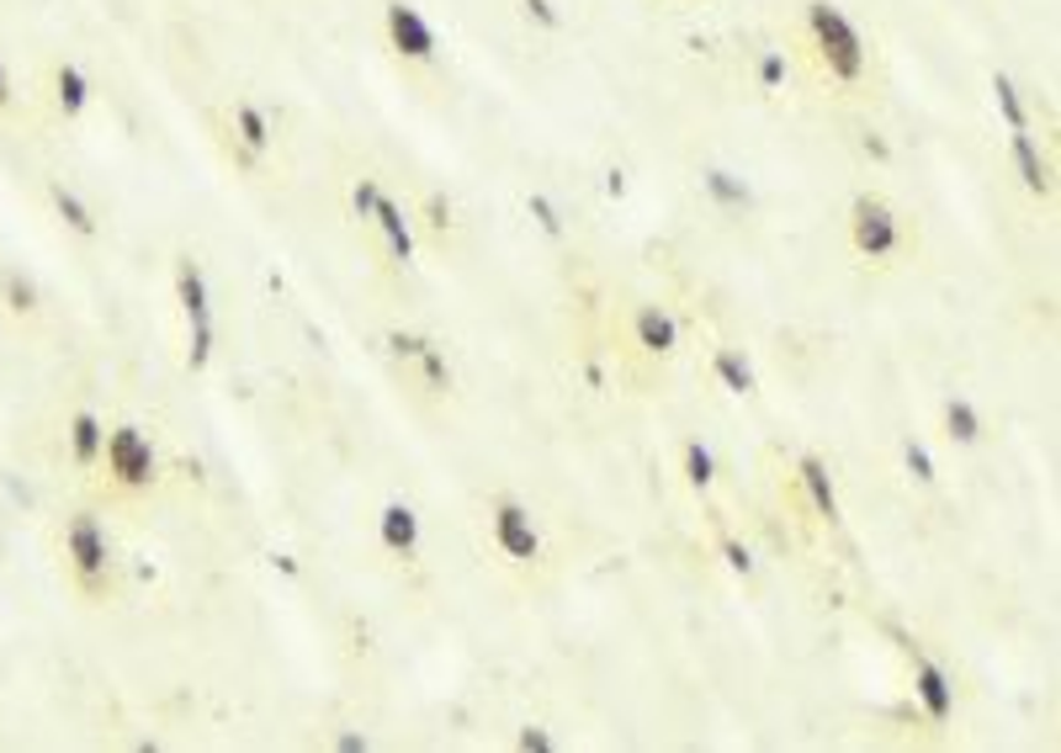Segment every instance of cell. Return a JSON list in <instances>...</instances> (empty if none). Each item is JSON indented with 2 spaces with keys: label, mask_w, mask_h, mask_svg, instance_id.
<instances>
[{
  "label": "cell",
  "mask_w": 1061,
  "mask_h": 753,
  "mask_svg": "<svg viewBox=\"0 0 1061 753\" xmlns=\"http://www.w3.org/2000/svg\"><path fill=\"white\" fill-rule=\"evenodd\" d=\"M0 298L11 313H37V281L22 272H0Z\"/></svg>",
  "instance_id": "cell-22"
},
{
  "label": "cell",
  "mask_w": 1061,
  "mask_h": 753,
  "mask_svg": "<svg viewBox=\"0 0 1061 753\" xmlns=\"http://www.w3.org/2000/svg\"><path fill=\"white\" fill-rule=\"evenodd\" d=\"M377 202H383V186L372 181V176H362V181H356V191H351V208H356V218H362V223H372Z\"/></svg>",
  "instance_id": "cell-26"
},
{
  "label": "cell",
  "mask_w": 1061,
  "mask_h": 753,
  "mask_svg": "<svg viewBox=\"0 0 1061 753\" xmlns=\"http://www.w3.org/2000/svg\"><path fill=\"white\" fill-rule=\"evenodd\" d=\"M176 302H181V319H186V366L208 372L212 351H218V313H212L208 272L191 255L176 261Z\"/></svg>",
  "instance_id": "cell-2"
},
{
  "label": "cell",
  "mask_w": 1061,
  "mask_h": 753,
  "mask_svg": "<svg viewBox=\"0 0 1061 753\" xmlns=\"http://www.w3.org/2000/svg\"><path fill=\"white\" fill-rule=\"evenodd\" d=\"M903 467H908V478L918 483V488H929V483L940 478V462H935V452H929L918 435H908V441H903Z\"/></svg>",
  "instance_id": "cell-23"
},
{
  "label": "cell",
  "mask_w": 1061,
  "mask_h": 753,
  "mask_svg": "<svg viewBox=\"0 0 1061 753\" xmlns=\"http://www.w3.org/2000/svg\"><path fill=\"white\" fill-rule=\"evenodd\" d=\"M796 478H802V488H807V499H813V510L828 520V525H839L844 520V510H839V488H833V473H828V462L822 456H802L796 462Z\"/></svg>",
  "instance_id": "cell-13"
},
{
  "label": "cell",
  "mask_w": 1061,
  "mask_h": 753,
  "mask_svg": "<svg viewBox=\"0 0 1061 753\" xmlns=\"http://www.w3.org/2000/svg\"><path fill=\"white\" fill-rule=\"evenodd\" d=\"M993 101L1003 107V118H1008V128H1014V133H1025V128H1030V118H1025V101H1019V91H1014V80H1008V75H998V80H993Z\"/></svg>",
  "instance_id": "cell-24"
},
{
  "label": "cell",
  "mask_w": 1061,
  "mask_h": 753,
  "mask_svg": "<svg viewBox=\"0 0 1061 753\" xmlns=\"http://www.w3.org/2000/svg\"><path fill=\"white\" fill-rule=\"evenodd\" d=\"M48 197H54V208H59V218H64V223H69V229H75V234H80V240H96V229H101V223H96L91 202H86V197H80L75 186L54 181V186H48Z\"/></svg>",
  "instance_id": "cell-19"
},
{
  "label": "cell",
  "mask_w": 1061,
  "mask_h": 753,
  "mask_svg": "<svg viewBox=\"0 0 1061 753\" xmlns=\"http://www.w3.org/2000/svg\"><path fill=\"white\" fill-rule=\"evenodd\" d=\"M722 557H728L732 573H743V578H754V552L738 542V536H722Z\"/></svg>",
  "instance_id": "cell-28"
},
{
  "label": "cell",
  "mask_w": 1061,
  "mask_h": 753,
  "mask_svg": "<svg viewBox=\"0 0 1061 753\" xmlns=\"http://www.w3.org/2000/svg\"><path fill=\"white\" fill-rule=\"evenodd\" d=\"M64 435H69V462L86 473L101 462V446H107V420L96 414V409H75L69 424H64Z\"/></svg>",
  "instance_id": "cell-12"
},
{
  "label": "cell",
  "mask_w": 1061,
  "mask_h": 753,
  "mask_svg": "<svg viewBox=\"0 0 1061 753\" xmlns=\"http://www.w3.org/2000/svg\"><path fill=\"white\" fill-rule=\"evenodd\" d=\"M334 749H340V753H366V749H372V738H366V732H340V738H334Z\"/></svg>",
  "instance_id": "cell-34"
},
{
  "label": "cell",
  "mask_w": 1061,
  "mask_h": 753,
  "mask_svg": "<svg viewBox=\"0 0 1061 753\" xmlns=\"http://www.w3.org/2000/svg\"><path fill=\"white\" fill-rule=\"evenodd\" d=\"M711 377H717V383H722V388H728L732 398H749V392L759 388L754 362H749L743 351H732V345H722V351L711 356Z\"/></svg>",
  "instance_id": "cell-17"
},
{
  "label": "cell",
  "mask_w": 1061,
  "mask_h": 753,
  "mask_svg": "<svg viewBox=\"0 0 1061 753\" xmlns=\"http://www.w3.org/2000/svg\"><path fill=\"white\" fill-rule=\"evenodd\" d=\"M526 22H537V27H546V32H557V27H563V11H557L552 0H526Z\"/></svg>",
  "instance_id": "cell-29"
},
{
  "label": "cell",
  "mask_w": 1061,
  "mask_h": 753,
  "mask_svg": "<svg viewBox=\"0 0 1061 753\" xmlns=\"http://www.w3.org/2000/svg\"><path fill=\"white\" fill-rule=\"evenodd\" d=\"M54 107H59L64 118H80V112L91 107V75H86L80 64L64 59L59 69H54Z\"/></svg>",
  "instance_id": "cell-16"
},
{
  "label": "cell",
  "mask_w": 1061,
  "mask_h": 753,
  "mask_svg": "<svg viewBox=\"0 0 1061 753\" xmlns=\"http://www.w3.org/2000/svg\"><path fill=\"white\" fill-rule=\"evenodd\" d=\"M706 191H711L722 208H749V186L732 181L728 170H706Z\"/></svg>",
  "instance_id": "cell-25"
},
{
  "label": "cell",
  "mask_w": 1061,
  "mask_h": 753,
  "mask_svg": "<svg viewBox=\"0 0 1061 753\" xmlns=\"http://www.w3.org/2000/svg\"><path fill=\"white\" fill-rule=\"evenodd\" d=\"M531 218H537V223H542V229H546V234H552V240H557V234H563V218H557V208H552V202H546V197H531Z\"/></svg>",
  "instance_id": "cell-32"
},
{
  "label": "cell",
  "mask_w": 1061,
  "mask_h": 753,
  "mask_svg": "<svg viewBox=\"0 0 1061 753\" xmlns=\"http://www.w3.org/2000/svg\"><path fill=\"white\" fill-rule=\"evenodd\" d=\"M685 483L700 488V494L717 483V452H711L706 441H685Z\"/></svg>",
  "instance_id": "cell-21"
},
{
  "label": "cell",
  "mask_w": 1061,
  "mask_h": 753,
  "mask_svg": "<svg viewBox=\"0 0 1061 753\" xmlns=\"http://www.w3.org/2000/svg\"><path fill=\"white\" fill-rule=\"evenodd\" d=\"M101 462H107V478L118 483L122 494H150L159 483V452H154V441L139 424H112L107 446H101Z\"/></svg>",
  "instance_id": "cell-4"
},
{
  "label": "cell",
  "mask_w": 1061,
  "mask_h": 753,
  "mask_svg": "<svg viewBox=\"0 0 1061 753\" xmlns=\"http://www.w3.org/2000/svg\"><path fill=\"white\" fill-rule=\"evenodd\" d=\"M849 244L865 261H892L903 250V218H897V208L886 197H876V191H860L849 202Z\"/></svg>",
  "instance_id": "cell-5"
},
{
  "label": "cell",
  "mask_w": 1061,
  "mask_h": 753,
  "mask_svg": "<svg viewBox=\"0 0 1061 753\" xmlns=\"http://www.w3.org/2000/svg\"><path fill=\"white\" fill-rule=\"evenodd\" d=\"M424 212H430V229H441V234H446V229H452V202H446V197H441V191H435V197H430V202H424Z\"/></svg>",
  "instance_id": "cell-33"
},
{
  "label": "cell",
  "mask_w": 1061,
  "mask_h": 753,
  "mask_svg": "<svg viewBox=\"0 0 1061 753\" xmlns=\"http://www.w3.org/2000/svg\"><path fill=\"white\" fill-rule=\"evenodd\" d=\"M516 749H526V753H552V749H557V738H552L546 727H520V732H516Z\"/></svg>",
  "instance_id": "cell-30"
},
{
  "label": "cell",
  "mask_w": 1061,
  "mask_h": 753,
  "mask_svg": "<svg viewBox=\"0 0 1061 753\" xmlns=\"http://www.w3.org/2000/svg\"><path fill=\"white\" fill-rule=\"evenodd\" d=\"M632 345L642 356H674L679 351V319L664 302H642L632 313Z\"/></svg>",
  "instance_id": "cell-9"
},
{
  "label": "cell",
  "mask_w": 1061,
  "mask_h": 753,
  "mask_svg": "<svg viewBox=\"0 0 1061 753\" xmlns=\"http://www.w3.org/2000/svg\"><path fill=\"white\" fill-rule=\"evenodd\" d=\"M383 27H388V43H394L398 59L435 64V27H430V16H424L415 0H388Z\"/></svg>",
  "instance_id": "cell-8"
},
{
  "label": "cell",
  "mask_w": 1061,
  "mask_h": 753,
  "mask_svg": "<svg viewBox=\"0 0 1061 753\" xmlns=\"http://www.w3.org/2000/svg\"><path fill=\"white\" fill-rule=\"evenodd\" d=\"M377 542H383L388 557H415L420 552V514H415V505H404V499L383 505L377 510Z\"/></svg>",
  "instance_id": "cell-10"
},
{
  "label": "cell",
  "mask_w": 1061,
  "mask_h": 753,
  "mask_svg": "<svg viewBox=\"0 0 1061 753\" xmlns=\"http://www.w3.org/2000/svg\"><path fill=\"white\" fill-rule=\"evenodd\" d=\"M11 96H16V86H11V69H5V59H0V112L11 107Z\"/></svg>",
  "instance_id": "cell-35"
},
{
  "label": "cell",
  "mask_w": 1061,
  "mask_h": 753,
  "mask_svg": "<svg viewBox=\"0 0 1061 753\" xmlns=\"http://www.w3.org/2000/svg\"><path fill=\"white\" fill-rule=\"evenodd\" d=\"M372 229L388 240V255H394V261H404V266L415 261V229H409V212L398 208L388 191H383V202H377V212H372Z\"/></svg>",
  "instance_id": "cell-14"
},
{
  "label": "cell",
  "mask_w": 1061,
  "mask_h": 753,
  "mask_svg": "<svg viewBox=\"0 0 1061 753\" xmlns=\"http://www.w3.org/2000/svg\"><path fill=\"white\" fill-rule=\"evenodd\" d=\"M1014 170H1019V181L1030 186L1035 197H1051V191H1057V181H1051V159L1040 154V144H1035L1030 128H1025V133H1014Z\"/></svg>",
  "instance_id": "cell-15"
},
{
  "label": "cell",
  "mask_w": 1061,
  "mask_h": 753,
  "mask_svg": "<svg viewBox=\"0 0 1061 753\" xmlns=\"http://www.w3.org/2000/svg\"><path fill=\"white\" fill-rule=\"evenodd\" d=\"M944 435L955 441V446H976L982 435H987V420H982V409L971 403V398H944Z\"/></svg>",
  "instance_id": "cell-18"
},
{
  "label": "cell",
  "mask_w": 1061,
  "mask_h": 753,
  "mask_svg": "<svg viewBox=\"0 0 1061 753\" xmlns=\"http://www.w3.org/2000/svg\"><path fill=\"white\" fill-rule=\"evenodd\" d=\"M112 536H107V525L96 520V514H75L69 525H64V568L69 578L86 589V595H101L107 589V578H112Z\"/></svg>",
  "instance_id": "cell-3"
},
{
  "label": "cell",
  "mask_w": 1061,
  "mask_h": 753,
  "mask_svg": "<svg viewBox=\"0 0 1061 753\" xmlns=\"http://www.w3.org/2000/svg\"><path fill=\"white\" fill-rule=\"evenodd\" d=\"M897 642H903V653H908L913 695H918L924 717H929V722H950V717H955V679H950V668L929 658L913 636H897Z\"/></svg>",
  "instance_id": "cell-7"
},
{
  "label": "cell",
  "mask_w": 1061,
  "mask_h": 753,
  "mask_svg": "<svg viewBox=\"0 0 1061 753\" xmlns=\"http://www.w3.org/2000/svg\"><path fill=\"white\" fill-rule=\"evenodd\" d=\"M424 340H430V334H415V330H394V334H388V351H394L398 362H415V356H420V351H424Z\"/></svg>",
  "instance_id": "cell-27"
},
{
  "label": "cell",
  "mask_w": 1061,
  "mask_h": 753,
  "mask_svg": "<svg viewBox=\"0 0 1061 753\" xmlns=\"http://www.w3.org/2000/svg\"><path fill=\"white\" fill-rule=\"evenodd\" d=\"M415 366H420V388L424 392H452V362H446V351L435 345V340H424V351L415 356Z\"/></svg>",
  "instance_id": "cell-20"
},
{
  "label": "cell",
  "mask_w": 1061,
  "mask_h": 753,
  "mask_svg": "<svg viewBox=\"0 0 1061 753\" xmlns=\"http://www.w3.org/2000/svg\"><path fill=\"white\" fill-rule=\"evenodd\" d=\"M488 536H494V552L516 568H531L542 563V531H537V514L526 510L520 499H494L488 505Z\"/></svg>",
  "instance_id": "cell-6"
},
{
  "label": "cell",
  "mask_w": 1061,
  "mask_h": 753,
  "mask_svg": "<svg viewBox=\"0 0 1061 753\" xmlns=\"http://www.w3.org/2000/svg\"><path fill=\"white\" fill-rule=\"evenodd\" d=\"M781 80H786V54H775V48H770V54L759 59V86H764V91H775Z\"/></svg>",
  "instance_id": "cell-31"
},
{
  "label": "cell",
  "mask_w": 1061,
  "mask_h": 753,
  "mask_svg": "<svg viewBox=\"0 0 1061 753\" xmlns=\"http://www.w3.org/2000/svg\"><path fill=\"white\" fill-rule=\"evenodd\" d=\"M234 144L244 150V159H250V165H261V159L272 154L276 122L266 118V107H255V101H240V107H234Z\"/></svg>",
  "instance_id": "cell-11"
},
{
  "label": "cell",
  "mask_w": 1061,
  "mask_h": 753,
  "mask_svg": "<svg viewBox=\"0 0 1061 753\" xmlns=\"http://www.w3.org/2000/svg\"><path fill=\"white\" fill-rule=\"evenodd\" d=\"M802 22H807V37H813L822 69H828L833 80H844V86L865 80V69H871V48H865L860 27L849 22L833 0H807Z\"/></svg>",
  "instance_id": "cell-1"
}]
</instances>
